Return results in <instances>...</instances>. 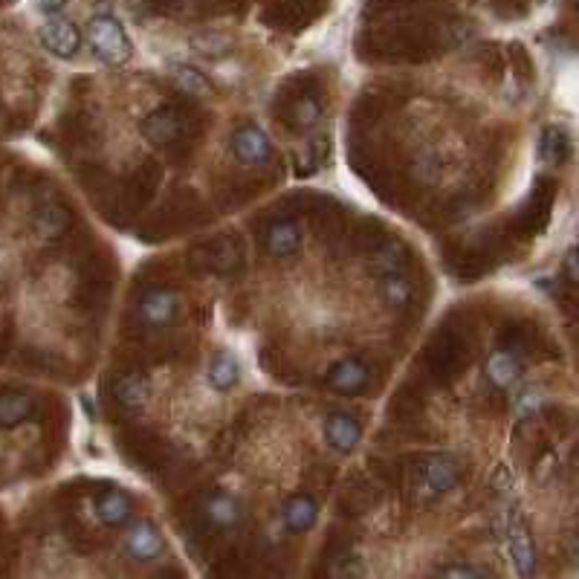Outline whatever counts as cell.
<instances>
[{
    "label": "cell",
    "mask_w": 579,
    "mask_h": 579,
    "mask_svg": "<svg viewBox=\"0 0 579 579\" xmlns=\"http://www.w3.org/2000/svg\"><path fill=\"white\" fill-rule=\"evenodd\" d=\"M142 137L157 148L168 163H183L192 145L203 137V116L186 105H160L142 119Z\"/></svg>",
    "instance_id": "cell-1"
},
{
    "label": "cell",
    "mask_w": 579,
    "mask_h": 579,
    "mask_svg": "<svg viewBox=\"0 0 579 579\" xmlns=\"http://www.w3.org/2000/svg\"><path fill=\"white\" fill-rule=\"evenodd\" d=\"M276 116L296 134H304V131L316 128L322 122V116H325V102H322L319 82L310 79V76L290 79L278 90Z\"/></svg>",
    "instance_id": "cell-2"
},
{
    "label": "cell",
    "mask_w": 579,
    "mask_h": 579,
    "mask_svg": "<svg viewBox=\"0 0 579 579\" xmlns=\"http://www.w3.org/2000/svg\"><path fill=\"white\" fill-rule=\"evenodd\" d=\"M553 200H556V180L553 177H536L533 192L527 194V200L516 209V215L510 218L507 238L530 241V238L542 235L548 229V223H551Z\"/></svg>",
    "instance_id": "cell-3"
},
{
    "label": "cell",
    "mask_w": 579,
    "mask_h": 579,
    "mask_svg": "<svg viewBox=\"0 0 579 579\" xmlns=\"http://www.w3.org/2000/svg\"><path fill=\"white\" fill-rule=\"evenodd\" d=\"M469 362V342L464 333L452 325H446L432 336V342L426 345V368L429 374L441 383L449 386L461 377V371Z\"/></svg>",
    "instance_id": "cell-4"
},
{
    "label": "cell",
    "mask_w": 579,
    "mask_h": 579,
    "mask_svg": "<svg viewBox=\"0 0 579 579\" xmlns=\"http://www.w3.org/2000/svg\"><path fill=\"white\" fill-rule=\"evenodd\" d=\"M458 481H461V464L452 455H426V458H417L414 467H409V490L423 501L446 496L449 490H455Z\"/></svg>",
    "instance_id": "cell-5"
},
{
    "label": "cell",
    "mask_w": 579,
    "mask_h": 579,
    "mask_svg": "<svg viewBox=\"0 0 579 579\" xmlns=\"http://www.w3.org/2000/svg\"><path fill=\"white\" fill-rule=\"evenodd\" d=\"M87 41H90L93 53L111 67H122L134 58V44H131L128 32L111 15H99L87 24Z\"/></svg>",
    "instance_id": "cell-6"
},
{
    "label": "cell",
    "mask_w": 579,
    "mask_h": 579,
    "mask_svg": "<svg viewBox=\"0 0 579 579\" xmlns=\"http://www.w3.org/2000/svg\"><path fill=\"white\" fill-rule=\"evenodd\" d=\"M192 261L209 273L229 276V273L241 270V264H244V244L235 235H218V238L197 244L192 249Z\"/></svg>",
    "instance_id": "cell-7"
},
{
    "label": "cell",
    "mask_w": 579,
    "mask_h": 579,
    "mask_svg": "<svg viewBox=\"0 0 579 579\" xmlns=\"http://www.w3.org/2000/svg\"><path fill=\"white\" fill-rule=\"evenodd\" d=\"M180 313V296L171 287H151L139 296L137 325L142 331H163Z\"/></svg>",
    "instance_id": "cell-8"
},
{
    "label": "cell",
    "mask_w": 579,
    "mask_h": 579,
    "mask_svg": "<svg viewBox=\"0 0 579 579\" xmlns=\"http://www.w3.org/2000/svg\"><path fill=\"white\" fill-rule=\"evenodd\" d=\"M122 449H125V455H128L139 469L166 467V441L157 438V435L148 432V429H128V432H122Z\"/></svg>",
    "instance_id": "cell-9"
},
{
    "label": "cell",
    "mask_w": 579,
    "mask_h": 579,
    "mask_svg": "<svg viewBox=\"0 0 579 579\" xmlns=\"http://www.w3.org/2000/svg\"><path fill=\"white\" fill-rule=\"evenodd\" d=\"M371 273L380 278L406 276L412 270V252L400 238H380L374 247H368Z\"/></svg>",
    "instance_id": "cell-10"
},
{
    "label": "cell",
    "mask_w": 579,
    "mask_h": 579,
    "mask_svg": "<svg viewBox=\"0 0 579 579\" xmlns=\"http://www.w3.org/2000/svg\"><path fill=\"white\" fill-rule=\"evenodd\" d=\"M244 522V507L238 498H232L229 493H209L200 504V524L203 530H232Z\"/></svg>",
    "instance_id": "cell-11"
},
{
    "label": "cell",
    "mask_w": 579,
    "mask_h": 579,
    "mask_svg": "<svg viewBox=\"0 0 579 579\" xmlns=\"http://www.w3.org/2000/svg\"><path fill=\"white\" fill-rule=\"evenodd\" d=\"M111 397L116 406H122V409H128V412H137L142 409L145 403H148V397H151V383H148V377L137 371V368H131V371H119V374H113L111 380Z\"/></svg>",
    "instance_id": "cell-12"
},
{
    "label": "cell",
    "mask_w": 579,
    "mask_h": 579,
    "mask_svg": "<svg viewBox=\"0 0 579 579\" xmlns=\"http://www.w3.org/2000/svg\"><path fill=\"white\" fill-rule=\"evenodd\" d=\"M232 154L247 166H267L273 160V142L261 128L244 125L232 134Z\"/></svg>",
    "instance_id": "cell-13"
},
{
    "label": "cell",
    "mask_w": 579,
    "mask_h": 579,
    "mask_svg": "<svg viewBox=\"0 0 579 579\" xmlns=\"http://www.w3.org/2000/svg\"><path fill=\"white\" fill-rule=\"evenodd\" d=\"M44 50H50L56 58H76L79 47H82V32L76 24L64 21V18H50L41 32H38Z\"/></svg>",
    "instance_id": "cell-14"
},
{
    "label": "cell",
    "mask_w": 579,
    "mask_h": 579,
    "mask_svg": "<svg viewBox=\"0 0 579 579\" xmlns=\"http://www.w3.org/2000/svg\"><path fill=\"white\" fill-rule=\"evenodd\" d=\"M264 244H267L270 255L290 258L302 247V226L293 218H287V215H278V218H273L264 226Z\"/></svg>",
    "instance_id": "cell-15"
},
{
    "label": "cell",
    "mask_w": 579,
    "mask_h": 579,
    "mask_svg": "<svg viewBox=\"0 0 579 579\" xmlns=\"http://www.w3.org/2000/svg\"><path fill=\"white\" fill-rule=\"evenodd\" d=\"M507 548L513 556V565L522 577H530L536 571V548L530 539V527L519 513L510 516V527H507Z\"/></svg>",
    "instance_id": "cell-16"
},
{
    "label": "cell",
    "mask_w": 579,
    "mask_h": 579,
    "mask_svg": "<svg viewBox=\"0 0 579 579\" xmlns=\"http://www.w3.org/2000/svg\"><path fill=\"white\" fill-rule=\"evenodd\" d=\"M325 383L331 391H339V394H362L368 383H371V371H368V365L365 362H359V359H342V362H336L331 371H328V377H325Z\"/></svg>",
    "instance_id": "cell-17"
},
{
    "label": "cell",
    "mask_w": 579,
    "mask_h": 579,
    "mask_svg": "<svg viewBox=\"0 0 579 579\" xmlns=\"http://www.w3.org/2000/svg\"><path fill=\"white\" fill-rule=\"evenodd\" d=\"M125 551L131 553L134 559H139V562H154V559L163 556L166 542H163V536H160V530L154 524L137 522L128 530V536H125Z\"/></svg>",
    "instance_id": "cell-18"
},
{
    "label": "cell",
    "mask_w": 579,
    "mask_h": 579,
    "mask_svg": "<svg viewBox=\"0 0 579 579\" xmlns=\"http://www.w3.org/2000/svg\"><path fill=\"white\" fill-rule=\"evenodd\" d=\"M359 438H362V423H359L354 414L348 412H336L325 420V441L331 449L348 455L357 449Z\"/></svg>",
    "instance_id": "cell-19"
},
{
    "label": "cell",
    "mask_w": 579,
    "mask_h": 579,
    "mask_svg": "<svg viewBox=\"0 0 579 579\" xmlns=\"http://www.w3.org/2000/svg\"><path fill=\"white\" fill-rule=\"evenodd\" d=\"M134 516V501L122 490H105L96 496V519L108 527H122Z\"/></svg>",
    "instance_id": "cell-20"
},
{
    "label": "cell",
    "mask_w": 579,
    "mask_h": 579,
    "mask_svg": "<svg viewBox=\"0 0 579 579\" xmlns=\"http://www.w3.org/2000/svg\"><path fill=\"white\" fill-rule=\"evenodd\" d=\"M35 414V397L27 391H0V429H15Z\"/></svg>",
    "instance_id": "cell-21"
},
{
    "label": "cell",
    "mask_w": 579,
    "mask_h": 579,
    "mask_svg": "<svg viewBox=\"0 0 579 579\" xmlns=\"http://www.w3.org/2000/svg\"><path fill=\"white\" fill-rule=\"evenodd\" d=\"M281 519L287 524V530L307 533V530H313L316 522H319V507H316L313 498L302 493V496L287 498V504H284V510H281Z\"/></svg>",
    "instance_id": "cell-22"
},
{
    "label": "cell",
    "mask_w": 579,
    "mask_h": 579,
    "mask_svg": "<svg viewBox=\"0 0 579 579\" xmlns=\"http://www.w3.org/2000/svg\"><path fill=\"white\" fill-rule=\"evenodd\" d=\"M70 223H73V218H70V209L67 206H61V203H44L38 212H35V221H32V226H35V232H38V238H61L67 229H70Z\"/></svg>",
    "instance_id": "cell-23"
},
{
    "label": "cell",
    "mask_w": 579,
    "mask_h": 579,
    "mask_svg": "<svg viewBox=\"0 0 579 579\" xmlns=\"http://www.w3.org/2000/svg\"><path fill=\"white\" fill-rule=\"evenodd\" d=\"M487 377L496 388H510L519 377H522V362H519V354L501 348L493 357L487 359Z\"/></svg>",
    "instance_id": "cell-24"
},
{
    "label": "cell",
    "mask_w": 579,
    "mask_h": 579,
    "mask_svg": "<svg viewBox=\"0 0 579 579\" xmlns=\"http://www.w3.org/2000/svg\"><path fill=\"white\" fill-rule=\"evenodd\" d=\"M380 501V493H377V484L368 478V475H354L351 481H348V487H345V496H342V504L345 507H351L354 513H365V510H371L374 504Z\"/></svg>",
    "instance_id": "cell-25"
},
{
    "label": "cell",
    "mask_w": 579,
    "mask_h": 579,
    "mask_svg": "<svg viewBox=\"0 0 579 579\" xmlns=\"http://www.w3.org/2000/svg\"><path fill=\"white\" fill-rule=\"evenodd\" d=\"M380 293H383V299H386L388 307H391V310H397V313H406V310L414 304V296H417V290H414L409 273H406V276L383 278Z\"/></svg>",
    "instance_id": "cell-26"
},
{
    "label": "cell",
    "mask_w": 579,
    "mask_h": 579,
    "mask_svg": "<svg viewBox=\"0 0 579 579\" xmlns=\"http://www.w3.org/2000/svg\"><path fill=\"white\" fill-rule=\"evenodd\" d=\"M171 79L174 84L186 93V96H192V99H209L212 96V84L209 79L200 73V70H194L189 64H171Z\"/></svg>",
    "instance_id": "cell-27"
},
{
    "label": "cell",
    "mask_w": 579,
    "mask_h": 579,
    "mask_svg": "<svg viewBox=\"0 0 579 579\" xmlns=\"http://www.w3.org/2000/svg\"><path fill=\"white\" fill-rule=\"evenodd\" d=\"M571 154V139L562 128H545L542 139H539V157L548 166H562Z\"/></svg>",
    "instance_id": "cell-28"
},
{
    "label": "cell",
    "mask_w": 579,
    "mask_h": 579,
    "mask_svg": "<svg viewBox=\"0 0 579 579\" xmlns=\"http://www.w3.org/2000/svg\"><path fill=\"white\" fill-rule=\"evenodd\" d=\"M238 380H241V365H238V359H235V354H229V351H221L218 357L212 359V365H209V383H212V388H218V391H229V388L238 386Z\"/></svg>",
    "instance_id": "cell-29"
},
{
    "label": "cell",
    "mask_w": 579,
    "mask_h": 579,
    "mask_svg": "<svg viewBox=\"0 0 579 579\" xmlns=\"http://www.w3.org/2000/svg\"><path fill=\"white\" fill-rule=\"evenodd\" d=\"M542 391L536 386H527L519 391V397H516V409H519V414H536L539 409H542Z\"/></svg>",
    "instance_id": "cell-30"
},
{
    "label": "cell",
    "mask_w": 579,
    "mask_h": 579,
    "mask_svg": "<svg viewBox=\"0 0 579 579\" xmlns=\"http://www.w3.org/2000/svg\"><path fill=\"white\" fill-rule=\"evenodd\" d=\"M438 577H490V571L472 568V565H458V568H441Z\"/></svg>",
    "instance_id": "cell-31"
},
{
    "label": "cell",
    "mask_w": 579,
    "mask_h": 579,
    "mask_svg": "<svg viewBox=\"0 0 579 579\" xmlns=\"http://www.w3.org/2000/svg\"><path fill=\"white\" fill-rule=\"evenodd\" d=\"M565 273H568V284L574 287L577 284V249H571L568 252V258H565Z\"/></svg>",
    "instance_id": "cell-32"
},
{
    "label": "cell",
    "mask_w": 579,
    "mask_h": 579,
    "mask_svg": "<svg viewBox=\"0 0 579 579\" xmlns=\"http://www.w3.org/2000/svg\"><path fill=\"white\" fill-rule=\"evenodd\" d=\"M67 3H70V0H41V9H44L47 15H58Z\"/></svg>",
    "instance_id": "cell-33"
}]
</instances>
